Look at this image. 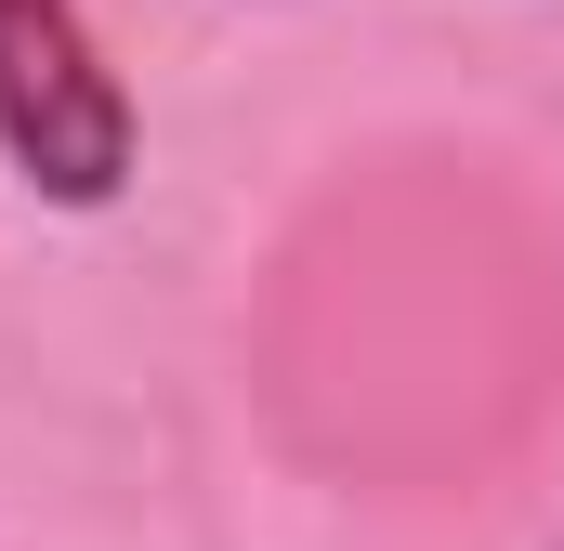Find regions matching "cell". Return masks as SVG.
Segmentation results:
<instances>
[{
	"instance_id": "6da1fadb",
	"label": "cell",
	"mask_w": 564,
	"mask_h": 551,
	"mask_svg": "<svg viewBox=\"0 0 564 551\" xmlns=\"http://www.w3.org/2000/svg\"><path fill=\"white\" fill-rule=\"evenodd\" d=\"M0 158L53 210H119L132 197V93L93 53L79 0H0Z\"/></svg>"
},
{
	"instance_id": "7a4b0ae2",
	"label": "cell",
	"mask_w": 564,
	"mask_h": 551,
	"mask_svg": "<svg viewBox=\"0 0 564 551\" xmlns=\"http://www.w3.org/2000/svg\"><path fill=\"white\" fill-rule=\"evenodd\" d=\"M552 551H564V539H552Z\"/></svg>"
}]
</instances>
